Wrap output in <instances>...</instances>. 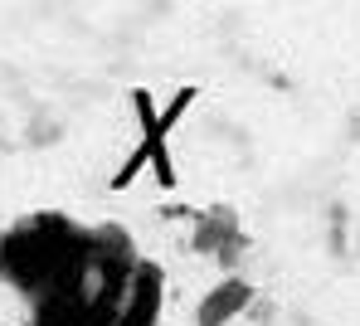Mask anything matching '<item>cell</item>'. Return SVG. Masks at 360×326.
I'll return each mask as SVG.
<instances>
[{"label":"cell","mask_w":360,"mask_h":326,"mask_svg":"<svg viewBox=\"0 0 360 326\" xmlns=\"http://www.w3.org/2000/svg\"><path fill=\"white\" fill-rule=\"evenodd\" d=\"M161 302H166V273L141 259L131 282H127V292H122V307L112 317V326H156L161 322Z\"/></svg>","instance_id":"1"},{"label":"cell","mask_w":360,"mask_h":326,"mask_svg":"<svg viewBox=\"0 0 360 326\" xmlns=\"http://www.w3.org/2000/svg\"><path fill=\"white\" fill-rule=\"evenodd\" d=\"M253 287L243 278H219L200 302H195V326H229L239 312H248Z\"/></svg>","instance_id":"2"}]
</instances>
